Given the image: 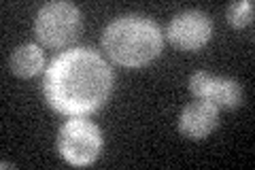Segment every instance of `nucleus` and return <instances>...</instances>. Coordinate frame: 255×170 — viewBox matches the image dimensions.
<instances>
[{"label": "nucleus", "mask_w": 255, "mask_h": 170, "mask_svg": "<svg viewBox=\"0 0 255 170\" xmlns=\"http://www.w3.org/2000/svg\"><path fill=\"white\" fill-rule=\"evenodd\" d=\"M113 90V70L94 49L73 47L49 62L43 75V96L53 111L85 117L98 111Z\"/></svg>", "instance_id": "obj_1"}, {"label": "nucleus", "mask_w": 255, "mask_h": 170, "mask_svg": "<svg viewBox=\"0 0 255 170\" xmlns=\"http://www.w3.org/2000/svg\"><path fill=\"white\" fill-rule=\"evenodd\" d=\"M162 30L140 15H124L111 21L102 32V47L119 66L140 68L155 60L162 51Z\"/></svg>", "instance_id": "obj_2"}, {"label": "nucleus", "mask_w": 255, "mask_h": 170, "mask_svg": "<svg viewBox=\"0 0 255 170\" xmlns=\"http://www.w3.org/2000/svg\"><path fill=\"white\" fill-rule=\"evenodd\" d=\"M36 38L49 49H62L70 45L81 32V11L66 0H53L43 4L34 21Z\"/></svg>", "instance_id": "obj_3"}, {"label": "nucleus", "mask_w": 255, "mask_h": 170, "mask_svg": "<svg viewBox=\"0 0 255 170\" xmlns=\"http://www.w3.org/2000/svg\"><path fill=\"white\" fill-rule=\"evenodd\" d=\"M60 156L73 166H90L102 151V132L90 119L73 117L60 128Z\"/></svg>", "instance_id": "obj_4"}, {"label": "nucleus", "mask_w": 255, "mask_h": 170, "mask_svg": "<svg viewBox=\"0 0 255 170\" xmlns=\"http://www.w3.org/2000/svg\"><path fill=\"white\" fill-rule=\"evenodd\" d=\"M213 23L209 15L202 11H185L170 19L166 28V36L170 43L183 51H196L211 40Z\"/></svg>", "instance_id": "obj_5"}, {"label": "nucleus", "mask_w": 255, "mask_h": 170, "mask_svg": "<svg viewBox=\"0 0 255 170\" xmlns=\"http://www.w3.org/2000/svg\"><path fill=\"white\" fill-rule=\"evenodd\" d=\"M189 90L196 98L215 104L217 109H236L243 100V87L238 81L228 77L196 72L189 79Z\"/></svg>", "instance_id": "obj_6"}, {"label": "nucleus", "mask_w": 255, "mask_h": 170, "mask_svg": "<svg viewBox=\"0 0 255 170\" xmlns=\"http://www.w3.org/2000/svg\"><path fill=\"white\" fill-rule=\"evenodd\" d=\"M219 124V109L215 104L196 98L179 115V132L191 141L206 139Z\"/></svg>", "instance_id": "obj_7"}, {"label": "nucleus", "mask_w": 255, "mask_h": 170, "mask_svg": "<svg viewBox=\"0 0 255 170\" xmlns=\"http://www.w3.org/2000/svg\"><path fill=\"white\" fill-rule=\"evenodd\" d=\"M11 70L15 72L17 77L21 79H30L38 75L45 66V55L43 49L34 43H26V45H19L17 49L11 53Z\"/></svg>", "instance_id": "obj_8"}, {"label": "nucleus", "mask_w": 255, "mask_h": 170, "mask_svg": "<svg viewBox=\"0 0 255 170\" xmlns=\"http://www.w3.org/2000/svg\"><path fill=\"white\" fill-rule=\"evenodd\" d=\"M253 11L255 4L251 0H241V2H232L228 6V21L232 23L234 28H247L253 23Z\"/></svg>", "instance_id": "obj_9"}]
</instances>
